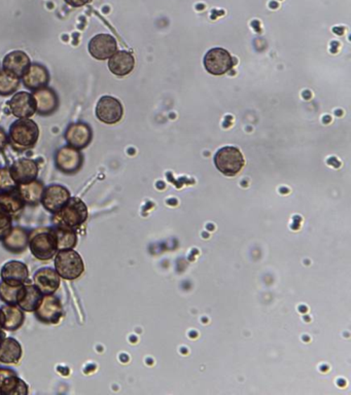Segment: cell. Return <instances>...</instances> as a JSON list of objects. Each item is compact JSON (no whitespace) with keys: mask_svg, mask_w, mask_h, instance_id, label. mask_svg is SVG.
Returning <instances> with one entry per match:
<instances>
[{"mask_svg":"<svg viewBox=\"0 0 351 395\" xmlns=\"http://www.w3.org/2000/svg\"><path fill=\"white\" fill-rule=\"evenodd\" d=\"M28 249L31 254L42 262L54 258L58 249L53 227H42L32 230L28 236Z\"/></svg>","mask_w":351,"mask_h":395,"instance_id":"6da1fadb","label":"cell"},{"mask_svg":"<svg viewBox=\"0 0 351 395\" xmlns=\"http://www.w3.org/2000/svg\"><path fill=\"white\" fill-rule=\"evenodd\" d=\"M39 128L31 119H18L13 123L8 134L11 146L18 151L33 149L39 142Z\"/></svg>","mask_w":351,"mask_h":395,"instance_id":"7a4b0ae2","label":"cell"},{"mask_svg":"<svg viewBox=\"0 0 351 395\" xmlns=\"http://www.w3.org/2000/svg\"><path fill=\"white\" fill-rule=\"evenodd\" d=\"M89 218L88 207L82 199L71 197L68 202L53 214L54 225H63L77 230L87 222Z\"/></svg>","mask_w":351,"mask_h":395,"instance_id":"3957f363","label":"cell"},{"mask_svg":"<svg viewBox=\"0 0 351 395\" xmlns=\"http://www.w3.org/2000/svg\"><path fill=\"white\" fill-rule=\"evenodd\" d=\"M54 269L64 280L81 278L84 272L83 258L75 249L59 251L54 256Z\"/></svg>","mask_w":351,"mask_h":395,"instance_id":"277c9868","label":"cell"},{"mask_svg":"<svg viewBox=\"0 0 351 395\" xmlns=\"http://www.w3.org/2000/svg\"><path fill=\"white\" fill-rule=\"evenodd\" d=\"M215 165L224 175L235 176L243 168L244 158L236 147H222L215 153Z\"/></svg>","mask_w":351,"mask_h":395,"instance_id":"5b68a950","label":"cell"},{"mask_svg":"<svg viewBox=\"0 0 351 395\" xmlns=\"http://www.w3.org/2000/svg\"><path fill=\"white\" fill-rule=\"evenodd\" d=\"M33 313L46 325H58L63 316L61 301L55 294H44Z\"/></svg>","mask_w":351,"mask_h":395,"instance_id":"8992f818","label":"cell"},{"mask_svg":"<svg viewBox=\"0 0 351 395\" xmlns=\"http://www.w3.org/2000/svg\"><path fill=\"white\" fill-rule=\"evenodd\" d=\"M235 65V60L225 49H211L204 57L206 70L213 75H223Z\"/></svg>","mask_w":351,"mask_h":395,"instance_id":"52a82bcc","label":"cell"},{"mask_svg":"<svg viewBox=\"0 0 351 395\" xmlns=\"http://www.w3.org/2000/svg\"><path fill=\"white\" fill-rule=\"evenodd\" d=\"M55 164L58 170L64 174H75L84 165V157L79 149L70 145L61 147L55 156Z\"/></svg>","mask_w":351,"mask_h":395,"instance_id":"ba28073f","label":"cell"},{"mask_svg":"<svg viewBox=\"0 0 351 395\" xmlns=\"http://www.w3.org/2000/svg\"><path fill=\"white\" fill-rule=\"evenodd\" d=\"M70 198L71 194L68 187L61 184H51L44 187L41 204L46 211L54 214L59 211Z\"/></svg>","mask_w":351,"mask_h":395,"instance_id":"9c48e42d","label":"cell"},{"mask_svg":"<svg viewBox=\"0 0 351 395\" xmlns=\"http://www.w3.org/2000/svg\"><path fill=\"white\" fill-rule=\"evenodd\" d=\"M97 119L106 125H115L122 120L124 115V108L121 102L112 96H103L97 102Z\"/></svg>","mask_w":351,"mask_h":395,"instance_id":"30bf717a","label":"cell"},{"mask_svg":"<svg viewBox=\"0 0 351 395\" xmlns=\"http://www.w3.org/2000/svg\"><path fill=\"white\" fill-rule=\"evenodd\" d=\"M89 53L99 61L110 59L117 52V44L115 37L106 33H100L91 39L88 46Z\"/></svg>","mask_w":351,"mask_h":395,"instance_id":"8fae6325","label":"cell"},{"mask_svg":"<svg viewBox=\"0 0 351 395\" xmlns=\"http://www.w3.org/2000/svg\"><path fill=\"white\" fill-rule=\"evenodd\" d=\"M28 385L10 368H0V395H26Z\"/></svg>","mask_w":351,"mask_h":395,"instance_id":"7c38bea8","label":"cell"},{"mask_svg":"<svg viewBox=\"0 0 351 395\" xmlns=\"http://www.w3.org/2000/svg\"><path fill=\"white\" fill-rule=\"evenodd\" d=\"M0 278L6 284L21 287L28 281V267L26 263L20 261H10L2 265L0 270Z\"/></svg>","mask_w":351,"mask_h":395,"instance_id":"4fadbf2b","label":"cell"},{"mask_svg":"<svg viewBox=\"0 0 351 395\" xmlns=\"http://www.w3.org/2000/svg\"><path fill=\"white\" fill-rule=\"evenodd\" d=\"M65 139L70 146L82 151L92 142V128L86 123H73L66 129Z\"/></svg>","mask_w":351,"mask_h":395,"instance_id":"5bb4252c","label":"cell"},{"mask_svg":"<svg viewBox=\"0 0 351 395\" xmlns=\"http://www.w3.org/2000/svg\"><path fill=\"white\" fill-rule=\"evenodd\" d=\"M11 113L17 119H30L37 113V104L32 94L18 92L8 101Z\"/></svg>","mask_w":351,"mask_h":395,"instance_id":"9a60e30c","label":"cell"},{"mask_svg":"<svg viewBox=\"0 0 351 395\" xmlns=\"http://www.w3.org/2000/svg\"><path fill=\"white\" fill-rule=\"evenodd\" d=\"M32 282L44 296V294H55L61 285V277L54 268H42L35 272Z\"/></svg>","mask_w":351,"mask_h":395,"instance_id":"2e32d148","label":"cell"},{"mask_svg":"<svg viewBox=\"0 0 351 395\" xmlns=\"http://www.w3.org/2000/svg\"><path fill=\"white\" fill-rule=\"evenodd\" d=\"M11 173L17 184H26L37 180L39 165L32 158H23L15 161L10 167Z\"/></svg>","mask_w":351,"mask_h":395,"instance_id":"e0dca14e","label":"cell"},{"mask_svg":"<svg viewBox=\"0 0 351 395\" xmlns=\"http://www.w3.org/2000/svg\"><path fill=\"white\" fill-rule=\"evenodd\" d=\"M24 87L30 91L46 88L50 82V73L48 69L39 63L30 64L27 70L21 77Z\"/></svg>","mask_w":351,"mask_h":395,"instance_id":"ac0fdd59","label":"cell"},{"mask_svg":"<svg viewBox=\"0 0 351 395\" xmlns=\"http://www.w3.org/2000/svg\"><path fill=\"white\" fill-rule=\"evenodd\" d=\"M35 104H37V113L44 117L52 115L56 113L59 107V98L57 93L53 89L42 88L39 90L33 91Z\"/></svg>","mask_w":351,"mask_h":395,"instance_id":"d6986e66","label":"cell"},{"mask_svg":"<svg viewBox=\"0 0 351 395\" xmlns=\"http://www.w3.org/2000/svg\"><path fill=\"white\" fill-rule=\"evenodd\" d=\"M42 296L44 294L33 283L26 282L20 289L17 306L21 308L25 313H33L41 303Z\"/></svg>","mask_w":351,"mask_h":395,"instance_id":"ffe728a7","label":"cell"},{"mask_svg":"<svg viewBox=\"0 0 351 395\" xmlns=\"http://www.w3.org/2000/svg\"><path fill=\"white\" fill-rule=\"evenodd\" d=\"M30 64V58L27 54L23 51H13L4 58L2 70L12 73L21 79L22 75L25 73Z\"/></svg>","mask_w":351,"mask_h":395,"instance_id":"44dd1931","label":"cell"},{"mask_svg":"<svg viewBox=\"0 0 351 395\" xmlns=\"http://www.w3.org/2000/svg\"><path fill=\"white\" fill-rule=\"evenodd\" d=\"M29 233L24 227H12L1 240L2 246L12 253H22L28 249Z\"/></svg>","mask_w":351,"mask_h":395,"instance_id":"7402d4cb","label":"cell"},{"mask_svg":"<svg viewBox=\"0 0 351 395\" xmlns=\"http://www.w3.org/2000/svg\"><path fill=\"white\" fill-rule=\"evenodd\" d=\"M135 66V59L132 54L127 51H117L108 59V69L117 77H126L132 73Z\"/></svg>","mask_w":351,"mask_h":395,"instance_id":"603a6c76","label":"cell"},{"mask_svg":"<svg viewBox=\"0 0 351 395\" xmlns=\"http://www.w3.org/2000/svg\"><path fill=\"white\" fill-rule=\"evenodd\" d=\"M2 330L6 332H15L20 330L25 321V312L17 305L4 303L1 307Z\"/></svg>","mask_w":351,"mask_h":395,"instance_id":"cb8c5ba5","label":"cell"},{"mask_svg":"<svg viewBox=\"0 0 351 395\" xmlns=\"http://www.w3.org/2000/svg\"><path fill=\"white\" fill-rule=\"evenodd\" d=\"M23 356V349L19 341L11 337H4L0 343V363L2 365H17Z\"/></svg>","mask_w":351,"mask_h":395,"instance_id":"d4e9b609","label":"cell"},{"mask_svg":"<svg viewBox=\"0 0 351 395\" xmlns=\"http://www.w3.org/2000/svg\"><path fill=\"white\" fill-rule=\"evenodd\" d=\"M44 189V184L41 180H37L26 182V184H18L15 187L20 198L22 199L24 204L28 205V206H37L41 203Z\"/></svg>","mask_w":351,"mask_h":395,"instance_id":"484cf974","label":"cell"},{"mask_svg":"<svg viewBox=\"0 0 351 395\" xmlns=\"http://www.w3.org/2000/svg\"><path fill=\"white\" fill-rule=\"evenodd\" d=\"M26 205L20 198L17 189L13 191L0 192V211L8 214L13 218L21 215Z\"/></svg>","mask_w":351,"mask_h":395,"instance_id":"4316f807","label":"cell"},{"mask_svg":"<svg viewBox=\"0 0 351 395\" xmlns=\"http://www.w3.org/2000/svg\"><path fill=\"white\" fill-rule=\"evenodd\" d=\"M53 230L56 237L58 251L75 249L77 244V234L75 229L63 225H54Z\"/></svg>","mask_w":351,"mask_h":395,"instance_id":"83f0119b","label":"cell"},{"mask_svg":"<svg viewBox=\"0 0 351 395\" xmlns=\"http://www.w3.org/2000/svg\"><path fill=\"white\" fill-rule=\"evenodd\" d=\"M20 86V77L12 73L0 70V96H10L15 93Z\"/></svg>","mask_w":351,"mask_h":395,"instance_id":"f1b7e54d","label":"cell"},{"mask_svg":"<svg viewBox=\"0 0 351 395\" xmlns=\"http://www.w3.org/2000/svg\"><path fill=\"white\" fill-rule=\"evenodd\" d=\"M21 287H12L6 284L4 281H0V301L8 305H17L18 296Z\"/></svg>","mask_w":351,"mask_h":395,"instance_id":"f546056e","label":"cell"},{"mask_svg":"<svg viewBox=\"0 0 351 395\" xmlns=\"http://www.w3.org/2000/svg\"><path fill=\"white\" fill-rule=\"evenodd\" d=\"M17 182L13 178L10 168H0V192L13 191L17 187Z\"/></svg>","mask_w":351,"mask_h":395,"instance_id":"4dcf8cb0","label":"cell"},{"mask_svg":"<svg viewBox=\"0 0 351 395\" xmlns=\"http://www.w3.org/2000/svg\"><path fill=\"white\" fill-rule=\"evenodd\" d=\"M14 218L4 212L0 211V241L10 232L13 227Z\"/></svg>","mask_w":351,"mask_h":395,"instance_id":"1f68e13d","label":"cell"},{"mask_svg":"<svg viewBox=\"0 0 351 395\" xmlns=\"http://www.w3.org/2000/svg\"><path fill=\"white\" fill-rule=\"evenodd\" d=\"M8 144V135L6 132L0 127V151L6 149V145Z\"/></svg>","mask_w":351,"mask_h":395,"instance_id":"d6a6232c","label":"cell"},{"mask_svg":"<svg viewBox=\"0 0 351 395\" xmlns=\"http://www.w3.org/2000/svg\"><path fill=\"white\" fill-rule=\"evenodd\" d=\"M64 1L73 8H79V6H86L90 0H64Z\"/></svg>","mask_w":351,"mask_h":395,"instance_id":"836d02e7","label":"cell"},{"mask_svg":"<svg viewBox=\"0 0 351 395\" xmlns=\"http://www.w3.org/2000/svg\"><path fill=\"white\" fill-rule=\"evenodd\" d=\"M0 330H2V312H1V308H0Z\"/></svg>","mask_w":351,"mask_h":395,"instance_id":"e575fe53","label":"cell"},{"mask_svg":"<svg viewBox=\"0 0 351 395\" xmlns=\"http://www.w3.org/2000/svg\"><path fill=\"white\" fill-rule=\"evenodd\" d=\"M4 330H0V343H1L2 339L4 338Z\"/></svg>","mask_w":351,"mask_h":395,"instance_id":"d590c367","label":"cell"}]
</instances>
